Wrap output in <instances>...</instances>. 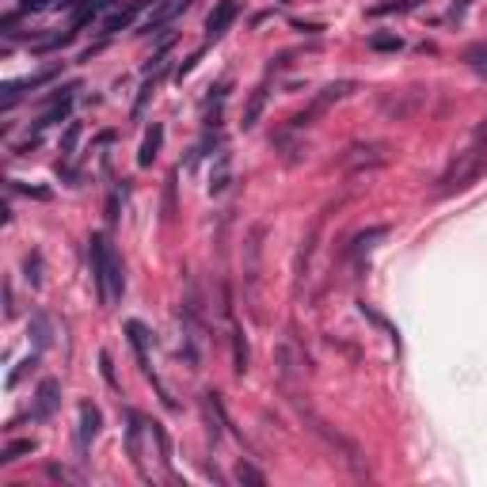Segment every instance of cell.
I'll return each instance as SVG.
<instances>
[{
	"mask_svg": "<svg viewBox=\"0 0 487 487\" xmlns=\"http://www.w3.org/2000/svg\"><path fill=\"white\" fill-rule=\"evenodd\" d=\"M88 259H92V278H95L99 305L122 301V294H126V271H122V259L115 255L107 237H99V232L88 237Z\"/></svg>",
	"mask_w": 487,
	"mask_h": 487,
	"instance_id": "1",
	"label": "cell"
},
{
	"mask_svg": "<svg viewBox=\"0 0 487 487\" xmlns=\"http://www.w3.org/2000/svg\"><path fill=\"white\" fill-rule=\"evenodd\" d=\"M289 400H294L297 415H301L305 423H308V430H312V434L320 438V442L328 445L331 453H339V461H343V465L351 468V472L358 476V480H365V476H369V468H365V457H362V449H358V445H354V442H351V438H346V434H339V430L331 426L328 419H320V415H316L312 408H308V404H301V400H297L294 392H289Z\"/></svg>",
	"mask_w": 487,
	"mask_h": 487,
	"instance_id": "2",
	"label": "cell"
},
{
	"mask_svg": "<svg viewBox=\"0 0 487 487\" xmlns=\"http://www.w3.org/2000/svg\"><path fill=\"white\" fill-rule=\"evenodd\" d=\"M484 172H487V145L476 141L472 149L457 152V160H453V164L442 172L434 194H438V198H445V194H453V191H465V186H472Z\"/></svg>",
	"mask_w": 487,
	"mask_h": 487,
	"instance_id": "3",
	"label": "cell"
},
{
	"mask_svg": "<svg viewBox=\"0 0 487 487\" xmlns=\"http://www.w3.org/2000/svg\"><path fill=\"white\" fill-rule=\"evenodd\" d=\"M263 237H266V229L255 225L248 232V240H244V294H248V308L255 316H259L255 294H259V278H263Z\"/></svg>",
	"mask_w": 487,
	"mask_h": 487,
	"instance_id": "4",
	"label": "cell"
},
{
	"mask_svg": "<svg viewBox=\"0 0 487 487\" xmlns=\"http://www.w3.org/2000/svg\"><path fill=\"white\" fill-rule=\"evenodd\" d=\"M388 157H392V145L388 141H358L343 152L339 164H343L351 175H362V172H373V168H385Z\"/></svg>",
	"mask_w": 487,
	"mask_h": 487,
	"instance_id": "5",
	"label": "cell"
},
{
	"mask_svg": "<svg viewBox=\"0 0 487 487\" xmlns=\"http://www.w3.org/2000/svg\"><path fill=\"white\" fill-rule=\"evenodd\" d=\"M351 92H354V80H339V84H328V88H324V92L316 95V99H312V103H308V107L301 111V115H294V118H289V126H286V129H294V134H297V129L312 126V122L320 118L324 111L331 107V103L346 99V95H351Z\"/></svg>",
	"mask_w": 487,
	"mask_h": 487,
	"instance_id": "6",
	"label": "cell"
},
{
	"mask_svg": "<svg viewBox=\"0 0 487 487\" xmlns=\"http://www.w3.org/2000/svg\"><path fill=\"white\" fill-rule=\"evenodd\" d=\"M126 335H129V346H134V354H137V365H141V373H145V377H152V385L160 388V400H164V408H175V400L168 396V388L157 381V373H152V365H149V343H152L149 328H145L141 320H129V324H126Z\"/></svg>",
	"mask_w": 487,
	"mask_h": 487,
	"instance_id": "7",
	"label": "cell"
},
{
	"mask_svg": "<svg viewBox=\"0 0 487 487\" xmlns=\"http://www.w3.org/2000/svg\"><path fill=\"white\" fill-rule=\"evenodd\" d=\"M58 77V69H46V72H35V77H23V80H12V84L0 92V111H12L15 103L23 99L27 92H38V88H46L50 80Z\"/></svg>",
	"mask_w": 487,
	"mask_h": 487,
	"instance_id": "8",
	"label": "cell"
},
{
	"mask_svg": "<svg viewBox=\"0 0 487 487\" xmlns=\"http://www.w3.org/2000/svg\"><path fill=\"white\" fill-rule=\"evenodd\" d=\"M80 423H77V453L80 457H88V445L95 442V438H99V430H103V415H99V408H95V404H80Z\"/></svg>",
	"mask_w": 487,
	"mask_h": 487,
	"instance_id": "9",
	"label": "cell"
},
{
	"mask_svg": "<svg viewBox=\"0 0 487 487\" xmlns=\"http://www.w3.org/2000/svg\"><path fill=\"white\" fill-rule=\"evenodd\" d=\"M58 404H61V381H54V377L38 381V388H35V408H31V415H35L38 423H46V419H54Z\"/></svg>",
	"mask_w": 487,
	"mask_h": 487,
	"instance_id": "10",
	"label": "cell"
},
{
	"mask_svg": "<svg viewBox=\"0 0 487 487\" xmlns=\"http://www.w3.org/2000/svg\"><path fill=\"white\" fill-rule=\"evenodd\" d=\"M202 415H206V430H209V442H221L225 426H229V415L221 408V396L217 392H202Z\"/></svg>",
	"mask_w": 487,
	"mask_h": 487,
	"instance_id": "11",
	"label": "cell"
},
{
	"mask_svg": "<svg viewBox=\"0 0 487 487\" xmlns=\"http://www.w3.org/2000/svg\"><path fill=\"white\" fill-rule=\"evenodd\" d=\"M385 237H388V225H373V229L358 232V237L351 240V248H346V259H351L354 266H362L365 259H369V251L377 248V240H385Z\"/></svg>",
	"mask_w": 487,
	"mask_h": 487,
	"instance_id": "12",
	"label": "cell"
},
{
	"mask_svg": "<svg viewBox=\"0 0 487 487\" xmlns=\"http://www.w3.org/2000/svg\"><path fill=\"white\" fill-rule=\"evenodd\" d=\"M237 12H240V0H221V4L209 12V19H206V38H209V42H214V38H221L225 31L232 27Z\"/></svg>",
	"mask_w": 487,
	"mask_h": 487,
	"instance_id": "13",
	"label": "cell"
},
{
	"mask_svg": "<svg viewBox=\"0 0 487 487\" xmlns=\"http://www.w3.org/2000/svg\"><path fill=\"white\" fill-rule=\"evenodd\" d=\"M274 362H278V377H282V385L294 388L297 373H301V365H305V354H297V351H294V343H282L278 351H274Z\"/></svg>",
	"mask_w": 487,
	"mask_h": 487,
	"instance_id": "14",
	"label": "cell"
},
{
	"mask_svg": "<svg viewBox=\"0 0 487 487\" xmlns=\"http://www.w3.org/2000/svg\"><path fill=\"white\" fill-rule=\"evenodd\" d=\"M141 430H145L141 415H137L134 408H126V449H129V461H134V468L141 476H149L145 472V461H141Z\"/></svg>",
	"mask_w": 487,
	"mask_h": 487,
	"instance_id": "15",
	"label": "cell"
},
{
	"mask_svg": "<svg viewBox=\"0 0 487 487\" xmlns=\"http://www.w3.org/2000/svg\"><path fill=\"white\" fill-rule=\"evenodd\" d=\"M149 4H157V0H134V4H126V8H118V12H111L107 19H103V35H118V31H126L129 23H134Z\"/></svg>",
	"mask_w": 487,
	"mask_h": 487,
	"instance_id": "16",
	"label": "cell"
},
{
	"mask_svg": "<svg viewBox=\"0 0 487 487\" xmlns=\"http://www.w3.org/2000/svg\"><path fill=\"white\" fill-rule=\"evenodd\" d=\"M266 92H271V80H263V84L248 95V107H244V118H240L244 129H255L259 126V115H263V107H266Z\"/></svg>",
	"mask_w": 487,
	"mask_h": 487,
	"instance_id": "17",
	"label": "cell"
},
{
	"mask_svg": "<svg viewBox=\"0 0 487 487\" xmlns=\"http://www.w3.org/2000/svg\"><path fill=\"white\" fill-rule=\"evenodd\" d=\"M229 183H232V157L229 152H217L214 172H209V194H225Z\"/></svg>",
	"mask_w": 487,
	"mask_h": 487,
	"instance_id": "18",
	"label": "cell"
},
{
	"mask_svg": "<svg viewBox=\"0 0 487 487\" xmlns=\"http://www.w3.org/2000/svg\"><path fill=\"white\" fill-rule=\"evenodd\" d=\"M27 331H31V343H35L38 354L54 343V324H50V316H46V312H31V328Z\"/></svg>",
	"mask_w": 487,
	"mask_h": 487,
	"instance_id": "19",
	"label": "cell"
},
{
	"mask_svg": "<svg viewBox=\"0 0 487 487\" xmlns=\"http://www.w3.org/2000/svg\"><path fill=\"white\" fill-rule=\"evenodd\" d=\"M160 145H164V126H160V122H152V129H149V134H145L141 149H137V164H141V168H149L152 160H157Z\"/></svg>",
	"mask_w": 487,
	"mask_h": 487,
	"instance_id": "20",
	"label": "cell"
},
{
	"mask_svg": "<svg viewBox=\"0 0 487 487\" xmlns=\"http://www.w3.org/2000/svg\"><path fill=\"white\" fill-rule=\"evenodd\" d=\"M419 103H423V88H411V92L404 95V99H388L381 111H385L388 118H408L411 111H419Z\"/></svg>",
	"mask_w": 487,
	"mask_h": 487,
	"instance_id": "21",
	"label": "cell"
},
{
	"mask_svg": "<svg viewBox=\"0 0 487 487\" xmlns=\"http://www.w3.org/2000/svg\"><path fill=\"white\" fill-rule=\"evenodd\" d=\"M248 339H244V328L237 320H232V369H237V377H244L248 373Z\"/></svg>",
	"mask_w": 487,
	"mask_h": 487,
	"instance_id": "22",
	"label": "cell"
},
{
	"mask_svg": "<svg viewBox=\"0 0 487 487\" xmlns=\"http://www.w3.org/2000/svg\"><path fill=\"white\" fill-rule=\"evenodd\" d=\"M27 453H35V438H19V442H8L4 449H0V465H15V461L27 457Z\"/></svg>",
	"mask_w": 487,
	"mask_h": 487,
	"instance_id": "23",
	"label": "cell"
},
{
	"mask_svg": "<svg viewBox=\"0 0 487 487\" xmlns=\"http://www.w3.org/2000/svg\"><path fill=\"white\" fill-rule=\"evenodd\" d=\"M232 480H237V484H251V487H266V476L259 472V468L251 465V461H240L237 472H232Z\"/></svg>",
	"mask_w": 487,
	"mask_h": 487,
	"instance_id": "24",
	"label": "cell"
},
{
	"mask_svg": "<svg viewBox=\"0 0 487 487\" xmlns=\"http://www.w3.org/2000/svg\"><path fill=\"white\" fill-rule=\"evenodd\" d=\"M369 50H377V54H396V50H404V38L392 35V31H385V35H369Z\"/></svg>",
	"mask_w": 487,
	"mask_h": 487,
	"instance_id": "25",
	"label": "cell"
},
{
	"mask_svg": "<svg viewBox=\"0 0 487 487\" xmlns=\"http://www.w3.org/2000/svg\"><path fill=\"white\" fill-rule=\"evenodd\" d=\"M69 107H72V95H65L61 103H54L50 111H46L42 118L35 122V129H46V126H54V122H61V118H69Z\"/></svg>",
	"mask_w": 487,
	"mask_h": 487,
	"instance_id": "26",
	"label": "cell"
},
{
	"mask_svg": "<svg viewBox=\"0 0 487 487\" xmlns=\"http://www.w3.org/2000/svg\"><path fill=\"white\" fill-rule=\"evenodd\" d=\"M23 278L31 282V286H42V255H38V251H31L27 259H23Z\"/></svg>",
	"mask_w": 487,
	"mask_h": 487,
	"instance_id": "27",
	"label": "cell"
},
{
	"mask_svg": "<svg viewBox=\"0 0 487 487\" xmlns=\"http://www.w3.org/2000/svg\"><path fill=\"white\" fill-rule=\"evenodd\" d=\"M149 430H152V438H157V449H160V465H164L168 472H172V442H168L164 426H160V423H152Z\"/></svg>",
	"mask_w": 487,
	"mask_h": 487,
	"instance_id": "28",
	"label": "cell"
},
{
	"mask_svg": "<svg viewBox=\"0 0 487 487\" xmlns=\"http://www.w3.org/2000/svg\"><path fill=\"white\" fill-rule=\"evenodd\" d=\"M419 8V0H385V4H373L369 15H392V12H411Z\"/></svg>",
	"mask_w": 487,
	"mask_h": 487,
	"instance_id": "29",
	"label": "cell"
},
{
	"mask_svg": "<svg viewBox=\"0 0 487 487\" xmlns=\"http://www.w3.org/2000/svg\"><path fill=\"white\" fill-rule=\"evenodd\" d=\"M465 61L472 65V72H476V77H487V42L472 46V50L465 54Z\"/></svg>",
	"mask_w": 487,
	"mask_h": 487,
	"instance_id": "30",
	"label": "cell"
},
{
	"mask_svg": "<svg viewBox=\"0 0 487 487\" xmlns=\"http://www.w3.org/2000/svg\"><path fill=\"white\" fill-rule=\"evenodd\" d=\"M77 145H80V122H69V129L61 134V157L69 160L77 152Z\"/></svg>",
	"mask_w": 487,
	"mask_h": 487,
	"instance_id": "31",
	"label": "cell"
},
{
	"mask_svg": "<svg viewBox=\"0 0 487 487\" xmlns=\"http://www.w3.org/2000/svg\"><path fill=\"white\" fill-rule=\"evenodd\" d=\"M35 365H38V351L35 354H31V358H23L19 365H15V369H12V377H8V388H15V385H19V381L23 377H27V373L31 369H35Z\"/></svg>",
	"mask_w": 487,
	"mask_h": 487,
	"instance_id": "32",
	"label": "cell"
},
{
	"mask_svg": "<svg viewBox=\"0 0 487 487\" xmlns=\"http://www.w3.org/2000/svg\"><path fill=\"white\" fill-rule=\"evenodd\" d=\"M172 217H175V172L164 183V221H172Z\"/></svg>",
	"mask_w": 487,
	"mask_h": 487,
	"instance_id": "33",
	"label": "cell"
},
{
	"mask_svg": "<svg viewBox=\"0 0 487 487\" xmlns=\"http://www.w3.org/2000/svg\"><path fill=\"white\" fill-rule=\"evenodd\" d=\"M69 42H72V31H65V35H54V38H42V42H35V50L46 54V50H61V46H69Z\"/></svg>",
	"mask_w": 487,
	"mask_h": 487,
	"instance_id": "34",
	"label": "cell"
},
{
	"mask_svg": "<svg viewBox=\"0 0 487 487\" xmlns=\"http://www.w3.org/2000/svg\"><path fill=\"white\" fill-rule=\"evenodd\" d=\"M8 191H19V194H27V198H38V202H50V191L46 186H23V183H8Z\"/></svg>",
	"mask_w": 487,
	"mask_h": 487,
	"instance_id": "35",
	"label": "cell"
},
{
	"mask_svg": "<svg viewBox=\"0 0 487 487\" xmlns=\"http://www.w3.org/2000/svg\"><path fill=\"white\" fill-rule=\"evenodd\" d=\"M99 373H103V381H107L111 388L118 385V381H115V365H111V354L107 351H99Z\"/></svg>",
	"mask_w": 487,
	"mask_h": 487,
	"instance_id": "36",
	"label": "cell"
},
{
	"mask_svg": "<svg viewBox=\"0 0 487 487\" xmlns=\"http://www.w3.org/2000/svg\"><path fill=\"white\" fill-rule=\"evenodd\" d=\"M122 194H126V191H122ZM122 194L111 191V198H107V221H111V225L118 221V198H122Z\"/></svg>",
	"mask_w": 487,
	"mask_h": 487,
	"instance_id": "37",
	"label": "cell"
},
{
	"mask_svg": "<svg viewBox=\"0 0 487 487\" xmlns=\"http://www.w3.org/2000/svg\"><path fill=\"white\" fill-rule=\"evenodd\" d=\"M46 476H50V480H72V472L61 468V465H46Z\"/></svg>",
	"mask_w": 487,
	"mask_h": 487,
	"instance_id": "38",
	"label": "cell"
},
{
	"mask_svg": "<svg viewBox=\"0 0 487 487\" xmlns=\"http://www.w3.org/2000/svg\"><path fill=\"white\" fill-rule=\"evenodd\" d=\"M54 0H23L19 4V12H42V8H50Z\"/></svg>",
	"mask_w": 487,
	"mask_h": 487,
	"instance_id": "39",
	"label": "cell"
},
{
	"mask_svg": "<svg viewBox=\"0 0 487 487\" xmlns=\"http://www.w3.org/2000/svg\"><path fill=\"white\" fill-rule=\"evenodd\" d=\"M4 312L15 316V297H12V286H4Z\"/></svg>",
	"mask_w": 487,
	"mask_h": 487,
	"instance_id": "40",
	"label": "cell"
}]
</instances>
